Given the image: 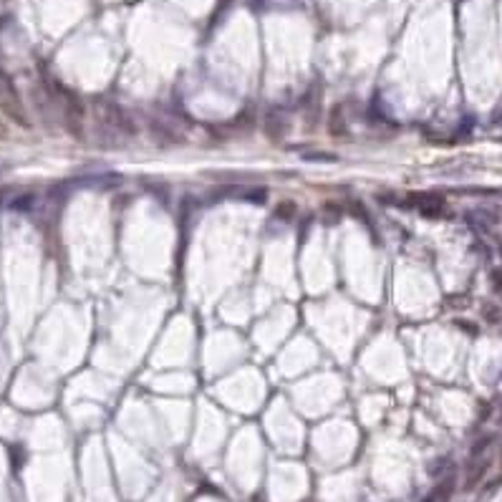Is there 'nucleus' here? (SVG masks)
I'll use <instances>...</instances> for the list:
<instances>
[{
	"label": "nucleus",
	"instance_id": "obj_1",
	"mask_svg": "<svg viewBox=\"0 0 502 502\" xmlns=\"http://www.w3.org/2000/svg\"><path fill=\"white\" fill-rule=\"evenodd\" d=\"M452 492H455V477H447V479H442L440 485L434 487V492L429 494V497H427L424 502H449Z\"/></svg>",
	"mask_w": 502,
	"mask_h": 502
},
{
	"label": "nucleus",
	"instance_id": "obj_2",
	"mask_svg": "<svg viewBox=\"0 0 502 502\" xmlns=\"http://www.w3.org/2000/svg\"><path fill=\"white\" fill-rule=\"evenodd\" d=\"M492 283H494V288H502V270H494V273H492Z\"/></svg>",
	"mask_w": 502,
	"mask_h": 502
}]
</instances>
